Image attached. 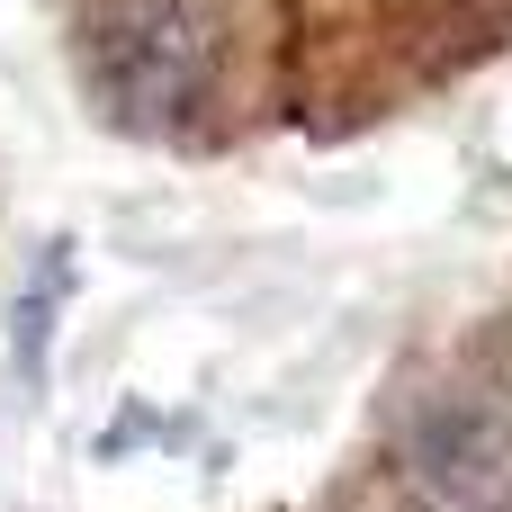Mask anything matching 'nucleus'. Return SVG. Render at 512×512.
<instances>
[{"instance_id": "f257e3e1", "label": "nucleus", "mask_w": 512, "mask_h": 512, "mask_svg": "<svg viewBox=\"0 0 512 512\" xmlns=\"http://www.w3.org/2000/svg\"><path fill=\"white\" fill-rule=\"evenodd\" d=\"M234 81V0H99L90 90L135 135L198 126Z\"/></svg>"}, {"instance_id": "7ed1b4c3", "label": "nucleus", "mask_w": 512, "mask_h": 512, "mask_svg": "<svg viewBox=\"0 0 512 512\" xmlns=\"http://www.w3.org/2000/svg\"><path fill=\"white\" fill-rule=\"evenodd\" d=\"M405 18L450 36V45H486V36L512 27V0H405Z\"/></svg>"}, {"instance_id": "f03ea898", "label": "nucleus", "mask_w": 512, "mask_h": 512, "mask_svg": "<svg viewBox=\"0 0 512 512\" xmlns=\"http://www.w3.org/2000/svg\"><path fill=\"white\" fill-rule=\"evenodd\" d=\"M405 495L423 512L512 504V405L495 387H441L405 414Z\"/></svg>"}]
</instances>
